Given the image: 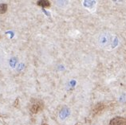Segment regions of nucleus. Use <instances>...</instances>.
<instances>
[{"instance_id": "8", "label": "nucleus", "mask_w": 126, "mask_h": 125, "mask_svg": "<svg viewBox=\"0 0 126 125\" xmlns=\"http://www.w3.org/2000/svg\"><path fill=\"white\" fill-rule=\"evenodd\" d=\"M23 68H24V65H23V64H19L18 68H17V70L18 71H21L22 69H23Z\"/></svg>"}, {"instance_id": "3", "label": "nucleus", "mask_w": 126, "mask_h": 125, "mask_svg": "<svg viewBox=\"0 0 126 125\" xmlns=\"http://www.w3.org/2000/svg\"><path fill=\"white\" fill-rule=\"evenodd\" d=\"M43 108V103L41 100H35L33 102L31 107V111L32 113H38Z\"/></svg>"}, {"instance_id": "7", "label": "nucleus", "mask_w": 126, "mask_h": 125, "mask_svg": "<svg viewBox=\"0 0 126 125\" xmlns=\"http://www.w3.org/2000/svg\"><path fill=\"white\" fill-rule=\"evenodd\" d=\"M16 63H17V59L15 57H12L11 60H10V65H11V68H14L16 65Z\"/></svg>"}, {"instance_id": "6", "label": "nucleus", "mask_w": 126, "mask_h": 125, "mask_svg": "<svg viewBox=\"0 0 126 125\" xmlns=\"http://www.w3.org/2000/svg\"><path fill=\"white\" fill-rule=\"evenodd\" d=\"M7 11V5L6 4H0V14H4Z\"/></svg>"}, {"instance_id": "5", "label": "nucleus", "mask_w": 126, "mask_h": 125, "mask_svg": "<svg viewBox=\"0 0 126 125\" xmlns=\"http://www.w3.org/2000/svg\"><path fill=\"white\" fill-rule=\"evenodd\" d=\"M38 5L41 6L43 8H45V7H49V6H50V3H49L48 1H38Z\"/></svg>"}, {"instance_id": "1", "label": "nucleus", "mask_w": 126, "mask_h": 125, "mask_svg": "<svg viewBox=\"0 0 126 125\" xmlns=\"http://www.w3.org/2000/svg\"><path fill=\"white\" fill-rule=\"evenodd\" d=\"M113 42V35L109 32H103L98 36L97 43L99 46L103 49H108Z\"/></svg>"}, {"instance_id": "4", "label": "nucleus", "mask_w": 126, "mask_h": 125, "mask_svg": "<svg viewBox=\"0 0 126 125\" xmlns=\"http://www.w3.org/2000/svg\"><path fill=\"white\" fill-rule=\"evenodd\" d=\"M109 125H126V117L116 116L109 121Z\"/></svg>"}, {"instance_id": "2", "label": "nucleus", "mask_w": 126, "mask_h": 125, "mask_svg": "<svg viewBox=\"0 0 126 125\" xmlns=\"http://www.w3.org/2000/svg\"><path fill=\"white\" fill-rule=\"evenodd\" d=\"M105 108H106V104H104V103H97L94 107V108H93V111H92L93 116H96L100 115L101 113H102L105 110Z\"/></svg>"}]
</instances>
